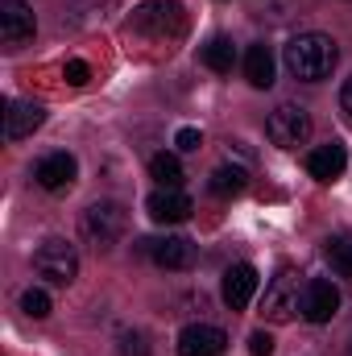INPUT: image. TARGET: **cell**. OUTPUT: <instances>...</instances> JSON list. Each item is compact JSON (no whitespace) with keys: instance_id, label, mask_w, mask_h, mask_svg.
Wrapping results in <instances>:
<instances>
[{"instance_id":"8992f818","label":"cell","mask_w":352,"mask_h":356,"mask_svg":"<svg viewBox=\"0 0 352 356\" xmlns=\"http://www.w3.org/2000/svg\"><path fill=\"white\" fill-rule=\"evenodd\" d=\"M336 311H340V290H336L328 277H311V282L303 286L298 315H303L307 323H328V319H336Z\"/></svg>"},{"instance_id":"6da1fadb","label":"cell","mask_w":352,"mask_h":356,"mask_svg":"<svg viewBox=\"0 0 352 356\" xmlns=\"http://www.w3.org/2000/svg\"><path fill=\"white\" fill-rule=\"evenodd\" d=\"M336 63H340V50H336V42L328 33H298V38L286 42V67L303 83L328 79L336 71Z\"/></svg>"},{"instance_id":"d6986e66","label":"cell","mask_w":352,"mask_h":356,"mask_svg":"<svg viewBox=\"0 0 352 356\" xmlns=\"http://www.w3.org/2000/svg\"><path fill=\"white\" fill-rule=\"evenodd\" d=\"M323 253H328V261H332V269H336L340 277H352V241L332 236V241L323 245Z\"/></svg>"},{"instance_id":"44dd1931","label":"cell","mask_w":352,"mask_h":356,"mask_svg":"<svg viewBox=\"0 0 352 356\" xmlns=\"http://www.w3.org/2000/svg\"><path fill=\"white\" fill-rule=\"evenodd\" d=\"M120 356H150V340H145V332H137V327L120 332Z\"/></svg>"},{"instance_id":"cb8c5ba5","label":"cell","mask_w":352,"mask_h":356,"mask_svg":"<svg viewBox=\"0 0 352 356\" xmlns=\"http://www.w3.org/2000/svg\"><path fill=\"white\" fill-rule=\"evenodd\" d=\"M249 353L253 356H273V336H269V332H253V336H249Z\"/></svg>"},{"instance_id":"ba28073f","label":"cell","mask_w":352,"mask_h":356,"mask_svg":"<svg viewBox=\"0 0 352 356\" xmlns=\"http://www.w3.org/2000/svg\"><path fill=\"white\" fill-rule=\"evenodd\" d=\"M145 207H150V216H154L158 224H182V220H191V211H195V203H191V195H186L182 186H158Z\"/></svg>"},{"instance_id":"2e32d148","label":"cell","mask_w":352,"mask_h":356,"mask_svg":"<svg viewBox=\"0 0 352 356\" xmlns=\"http://www.w3.org/2000/svg\"><path fill=\"white\" fill-rule=\"evenodd\" d=\"M207 186H211V195H220V199H232V195H241V191L249 186V175H245L241 166H220V170H211Z\"/></svg>"},{"instance_id":"484cf974","label":"cell","mask_w":352,"mask_h":356,"mask_svg":"<svg viewBox=\"0 0 352 356\" xmlns=\"http://www.w3.org/2000/svg\"><path fill=\"white\" fill-rule=\"evenodd\" d=\"M349 356H352V348H349Z\"/></svg>"},{"instance_id":"7402d4cb","label":"cell","mask_w":352,"mask_h":356,"mask_svg":"<svg viewBox=\"0 0 352 356\" xmlns=\"http://www.w3.org/2000/svg\"><path fill=\"white\" fill-rule=\"evenodd\" d=\"M63 75H67V83H75V88H83L91 79V71H88V63L83 58H71L67 67H63Z\"/></svg>"},{"instance_id":"5bb4252c","label":"cell","mask_w":352,"mask_h":356,"mask_svg":"<svg viewBox=\"0 0 352 356\" xmlns=\"http://www.w3.org/2000/svg\"><path fill=\"white\" fill-rule=\"evenodd\" d=\"M75 158L71 154H46L42 162H38V170H33V178H38V186H46V191H63V186H71L75 182Z\"/></svg>"},{"instance_id":"7a4b0ae2","label":"cell","mask_w":352,"mask_h":356,"mask_svg":"<svg viewBox=\"0 0 352 356\" xmlns=\"http://www.w3.org/2000/svg\"><path fill=\"white\" fill-rule=\"evenodd\" d=\"M83 241H88L95 253H108L125 232H129V211L120 207V203H112V199H99V203H91L88 211H83Z\"/></svg>"},{"instance_id":"8fae6325","label":"cell","mask_w":352,"mask_h":356,"mask_svg":"<svg viewBox=\"0 0 352 356\" xmlns=\"http://www.w3.org/2000/svg\"><path fill=\"white\" fill-rule=\"evenodd\" d=\"M46 120V108L33 104V99H8V112H4V137L8 141H21L29 137L33 129H42Z\"/></svg>"},{"instance_id":"603a6c76","label":"cell","mask_w":352,"mask_h":356,"mask_svg":"<svg viewBox=\"0 0 352 356\" xmlns=\"http://www.w3.org/2000/svg\"><path fill=\"white\" fill-rule=\"evenodd\" d=\"M175 145H178V154H195V149L203 145V133H199V129H178Z\"/></svg>"},{"instance_id":"d4e9b609","label":"cell","mask_w":352,"mask_h":356,"mask_svg":"<svg viewBox=\"0 0 352 356\" xmlns=\"http://www.w3.org/2000/svg\"><path fill=\"white\" fill-rule=\"evenodd\" d=\"M340 108H344V112L352 116V75L344 79V88H340Z\"/></svg>"},{"instance_id":"3957f363","label":"cell","mask_w":352,"mask_h":356,"mask_svg":"<svg viewBox=\"0 0 352 356\" xmlns=\"http://www.w3.org/2000/svg\"><path fill=\"white\" fill-rule=\"evenodd\" d=\"M265 133L278 149H298V145L311 141V116L298 104H278L265 120Z\"/></svg>"},{"instance_id":"7c38bea8","label":"cell","mask_w":352,"mask_h":356,"mask_svg":"<svg viewBox=\"0 0 352 356\" xmlns=\"http://www.w3.org/2000/svg\"><path fill=\"white\" fill-rule=\"evenodd\" d=\"M344 166H349V149H344L340 141L315 145V149L307 154V175L319 178V182H336V178L344 175Z\"/></svg>"},{"instance_id":"5b68a950","label":"cell","mask_w":352,"mask_h":356,"mask_svg":"<svg viewBox=\"0 0 352 356\" xmlns=\"http://www.w3.org/2000/svg\"><path fill=\"white\" fill-rule=\"evenodd\" d=\"M33 269H38V277H46L50 286H71L75 273H79V253H75V245H67V241H46V245L33 253Z\"/></svg>"},{"instance_id":"52a82bcc","label":"cell","mask_w":352,"mask_h":356,"mask_svg":"<svg viewBox=\"0 0 352 356\" xmlns=\"http://www.w3.org/2000/svg\"><path fill=\"white\" fill-rule=\"evenodd\" d=\"M224 348H228V336L216 323H191L178 332V356H220Z\"/></svg>"},{"instance_id":"ffe728a7","label":"cell","mask_w":352,"mask_h":356,"mask_svg":"<svg viewBox=\"0 0 352 356\" xmlns=\"http://www.w3.org/2000/svg\"><path fill=\"white\" fill-rule=\"evenodd\" d=\"M21 311H25L29 319H46V315H50V294H46L42 286H29V290L21 294Z\"/></svg>"},{"instance_id":"4fadbf2b","label":"cell","mask_w":352,"mask_h":356,"mask_svg":"<svg viewBox=\"0 0 352 356\" xmlns=\"http://www.w3.org/2000/svg\"><path fill=\"white\" fill-rule=\"evenodd\" d=\"M150 257L162 269H191L195 266V245L186 236H166V241H145Z\"/></svg>"},{"instance_id":"9a60e30c","label":"cell","mask_w":352,"mask_h":356,"mask_svg":"<svg viewBox=\"0 0 352 356\" xmlns=\"http://www.w3.org/2000/svg\"><path fill=\"white\" fill-rule=\"evenodd\" d=\"M245 79H249L257 91L273 88V50H269L265 42L249 46V54H245Z\"/></svg>"},{"instance_id":"30bf717a","label":"cell","mask_w":352,"mask_h":356,"mask_svg":"<svg viewBox=\"0 0 352 356\" xmlns=\"http://www.w3.org/2000/svg\"><path fill=\"white\" fill-rule=\"evenodd\" d=\"M220 294H224V302H228L232 311H245V307L253 302V294H257V269L245 266V261L228 266L224 269V286H220Z\"/></svg>"},{"instance_id":"ac0fdd59","label":"cell","mask_w":352,"mask_h":356,"mask_svg":"<svg viewBox=\"0 0 352 356\" xmlns=\"http://www.w3.org/2000/svg\"><path fill=\"white\" fill-rule=\"evenodd\" d=\"M150 175L158 178V186H182V162L175 154H158L150 162Z\"/></svg>"},{"instance_id":"277c9868","label":"cell","mask_w":352,"mask_h":356,"mask_svg":"<svg viewBox=\"0 0 352 356\" xmlns=\"http://www.w3.org/2000/svg\"><path fill=\"white\" fill-rule=\"evenodd\" d=\"M298 302H303V290H298V273L294 269H278V277H269L262 298V315L269 323H290L298 315Z\"/></svg>"},{"instance_id":"e0dca14e","label":"cell","mask_w":352,"mask_h":356,"mask_svg":"<svg viewBox=\"0 0 352 356\" xmlns=\"http://www.w3.org/2000/svg\"><path fill=\"white\" fill-rule=\"evenodd\" d=\"M203 67L207 71H216V75H228L232 71V63H237V50H232V42L228 38H211L207 46H203Z\"/></svg>"},{"instance_id":"9c48e42d","label":"cell","mask_w":352,"mask_h":356,"mask_svg":"<svg viewBox=\"0 0 352 356\" xmlns=\"http://www.w3.org/2000/svg\"><path fill=\"white\" fill-rule=\"evenodd\" d=\"M0 38L4 46H25L33 38V8L25 0H0Z\"/></svg>"}]
</instances>
